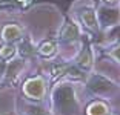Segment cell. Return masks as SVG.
<instances>
[{
  "label": "cell",
  "instance_id": "cell-15",
  "mask_svg": "<svg viewBox=\"0 0 120 115\" xmlns=\"http://www.w3.org/2000/svg\"><path fill=\"white\" fill-rule=\"evenodd\" d=\"M5 71H6V61H3V60H0V81L3 80Z\"/></svg>",
  "mask_w": 120,
  "mask_h": 115
},
{
  "label": "cell",
  "instance_id": "cell-7",
  "mask_svg": "<svg viewBox=\"0 0 120 115\" xmlns=\"http://www.w3.org/2000/svg\"><path fill=\"white\" fill-rule=\"evenodd\" d=\"M79 38H80V28H79V25L74 23L72 20H66L59 31V40L60 42L71 43V42L79 40Z\"/></svg>",
  "mask_w": 120,
  "mask_h": 115
},
{
  "label": "cell",
  "instance_id": "cell-18",
  "mask_svg": "<svg viewBox=\"0 0 120 115\" xmlns=\"http://www.w3.org/2000/svg\"><path fill=\"white\" fill-rule=\"evenodd\" d=\"M20 115H28V114H20Z\"/></svg>",
  "mask_w": 120,
  "mask_h": 115
},
{
  "label": "cell",
  "instance_id": "cell-5",
  "mask_svg": "<svg viewBox=\"0 0 120 115\" xmlns=\"http://www.w3.org/2000/svg\"><path fill=\"white\" fill-rule=\"evenodd\" d=\"M97 20L102 26H116L120 23V11L114 9L112 6H102L97 11Z\"/></svg>",
  "mask_w": 120,
  "mask_h": 115
},
{
  "label": "cell",
  "instance_id": "cell-14",
  "mask_svg": "<svg viewBox=\"0 0 120 115\" xmlns=\"http://www.w3.org/2000/svg\"><path fill=\"white\" fill-rule=\"evenodd\" d=\"M108 55H109L111 58H114L116 61H119V63H120V43H117V45L114 46L112 49H111Z\"/></svg>",
  "mask_w": 120,
  "mask_h": 115
},
{
  "label": "cell",
  "instance_id": "cell-10",
  "mask_svg": "<svg viewBox=\"0 0 120 115\" xmlns=\"http://www.w3.org/2000/svg\"><path fill=\"white\" fill-rule=\"evenodd\" d=\"M111 112L109 104L103 100H94L86 108V115H108Z\"/></svg>",
  "mask_w": 120,
  "mask_h": 115
},
{
  "label": "cell",
  "instance_id": "cell-16",
  "mask_svg": "<svg viewBox=\"0 0 120 115\" xmlns=\"http://www.w3.org/2000/svg\"><path fill=\"white\" fill-rule=\"evenodd\" d=\"M105 2L109 5V6H116V5L119 3V0H105Z\"/></svg>",
  "mask_w": 120,
  "mask_h": 115
},
{
  "label": "cell",
  "instance_id": "cell-13",
  "mask_svg": "<svg viewBox=\"0 0 120 115\" xmlns=\"http://www.w3.org/2000/svg\"><path fill=\"white\" fill-rule=\"evenodd\" d=\"M71 65H66V63H59V65H52V68H51V80L52 81H57L59 78H62V77H66L68 72L71 71Z\"/></svg>",
  "mask_w": 120,
  "mask_h": 115
},
{
  "label": "cell",
  "instance_id": "cell-6",
  "mask_svg": "<svg viewBox=\"0 0 120 115\" xmlns=\"http://www.w3.org/2000/svg\"><path fill=\"white\" fill-rule=\"evenodd\" d=\"M22 71H23V60L22 58H12L6 63V71H5L3 80L8 84H15L19 81L22 75Z\"/></svg>",
  "mask_w": 120,
  "mask_h": 115
},
{
  "label": "cell",
  "instance_id": "cell-8",
  "mask_svg": "<svg viewBox=\"0 0 120 115\" xmlns=\"http://www.w3.org/2000/svg\"><path fill=\"white\" fill-rule=\"evenodd\" d=\"M92 65H94V58H92L91 49L88 46H83L75 57V68L82 72H89L92 69Z\"/></svg>",
  "mask_w": 120,
  "mask_h": 115
},
{
  "label": "cell",
  "instance_id": "cell-2",
  "mask_svg": "<svg viewBox=\"0 0 120 115\" xmlns=\"http://www.w3.org/2000/svg\"><path fill=\"white\" fill-rule=\"evenodd\" d=\"M23 95L29 100L42 101L46 95V78L43 75L31 77L23 83Z\"/></svg>",
  "mask_w": 120,
  "mask_h": 115
},
{
  "label": "cell",
  "instance_id": "cell-11",
  "mask_svg": "<svg viewBox=\"0 0 120 115\" xmlns=\"http://www.w3.org/2000/svg\"><path fill=\"white\" fill-rule=\"evenodd\" d=\"M37 54L43 58H51L57 54V43L52 40H45L39 45L37 48Z\"/></svg>",
  "mask_w": 120,
  "mask_h": 115
},
{
  "label": "cell",
  "instance_id": "cell-4",
  "mask_svg": "<svg viewBox=\"0 0 120 115\" xmlns=\"http://www.w3.org/2000/svg\"><path fill=\"white\" fill-rule=\"evenodd\" d=\"M86 87L92 94L97 95H105L108 92H111L114 89V83L105 75H100V74H91L86 81Z\"/></svg>",
  "mask_w": 120,
  "mask_h": 115
},
{
  "label": "cell",
  "instance_id": "cell-12",
  "mask_svg": "<svg viewBox=\"0 0 120 115\" xmlns=\"http://www.w3.org/2000/svg\"><path fill=\"white\" fill-rule=\"evenodd\" d=\"M17 46L15 43H3L2 48H0V60H3V61H9V60L15 58L17 57Z\"/></svg>",
  "mask_w": 120,
  "mask_h": 115
},
{
  "label": "cell",
  "instance_id": "cell-9",
  "mask_svg": "<svg viewBox=\"0 0 120 115\" xmlns=\"http://www.w3.org/2000/svg\"><path fill=\"white\" fill-rule=\"evenodd\" d=\"M2 40L5 43H15L23 37V28L17 23H8L2 28Z\"/></svg>",
  "mask_w": 120,
  "mask_h": 115
},
{
  "label": "cell",
  "instance_id": "cell-3",
  "mask_svg": "<svg viewBox=\"0 0 120 115\" xmlns=\"http://www.w3.org/2000/svg\"><path fill=\"white\" fill-rule=\"evenodd\" d=\"M77 17L80 20V23L85 26L86 29L92 32H97L100 29L99 20H97V9L92 3L88 5H82L80 8L77 9Z\"/></svg>",
  "mask_w": 120,
  "mask_h": 115
},
{
  "label": "cell",
  "instance_id": "cell-17",
  "mask_svg": "<svg viewBox=\"0 0 120 115\" xmlns=\"http://www.w3.org/2000/svg\"><path fill=\"white\" fill-rule=\"evenodd\" d=\"M108 115H120V112H114V111H111Z\"/></svg>",
  "mask_w": 120,
  "mask_h": 115
},
{
  "label": "cell",
  "instance_id": "cell-1",
  "mask_svg": "<svg viewBox=\"0 0 120 115\" xmlns=\"http://www.w3.org/2000/svg\"><path fill=\"white\" fill-rule=\"evenodd\" d=\"M52 103L62 115H72L79 109V100L75 97L72 84H60L52 92Z\"/></svg>",
  "mask_w": 120,
  "mask_h": 115
}]
</instances>
